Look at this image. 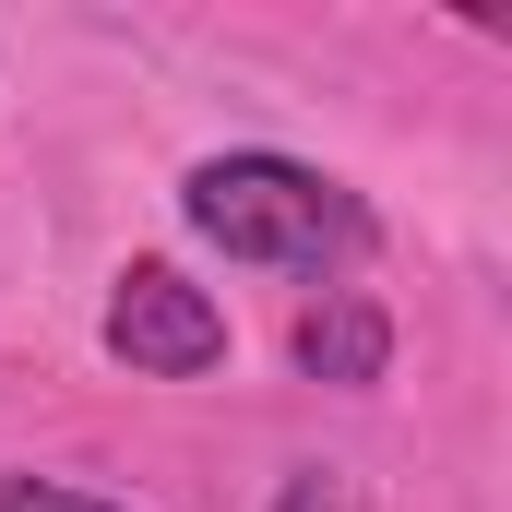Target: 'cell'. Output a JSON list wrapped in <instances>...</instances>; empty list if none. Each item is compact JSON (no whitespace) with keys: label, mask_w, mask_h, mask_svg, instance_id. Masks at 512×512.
I'll return each instance as SVG.
<instances>
[{"label":"cell","mask_w":512,"mask_h":512,"mask_svg":"<svg viewBox=\"0 0 512 512\" xmlns=\"http://www.w3.org/2000/svg\"><path fill=\"white\" fill-rule=\"evenodd\" d=\"M298 370H310V382H382L393 370V322L382 310H370V298H322V310H310V322H298Z\"/></svg>","instance_id":"obj_3"},{"label":"cell","mask_w":512,"mask_h":512,"mask_svg":"<svg viewBox=\"0 0 512 512\" xmlns=\"http://www.w3.org/2000/svg\"><path fill=\"white\" fill-rule=\"evenodd\" d=\"M0 512H120V501H84L60 477H0Z\"/></svg>","instance_id":"obj_4"},{"label":"cell","mask_w":512,"mask_h":512,"mask_svg":"<svg viewBox=\"0 0 512 512\" xmlns=\"http://www.w3.org/2000/svg\"><path fill=\"white\" fill-rule=\"evenodd\" d=\"M179 215L227 262H274V274H322V251L358 239V203L298 155H203L179 179Z\"/></svg>","instance_id":"obj_1"},{"label":"cell","mask_w":512,"mask_h":512,"mask_svg":"<svg viewBox=\"0 0 512 512\" xmlns=\"http://www.w3.org/2000/svg\"><path fill=\"white\" fill-rule=\"evenodd\" d=\"M274 512H346V501H334V477H322V465H298V477L274 489Z\"/></svg>","instance_id":"obj_5"},{"label":"cell","mask_w":512,"mask_h":512,"mask_svg":"<svg viewBox=\"0 0 512 512\" xmlns=\"http://www.w3.org/2000/svg\"><path fill=\"white\" fill-rule=\"evenodd\" d=\"M108 358H120V370H143V382H203V370L227 358V310H215L191 274L131 262L120 298H108Z\"/></svg>","instance_id":"obj_2"}]
</instances>
